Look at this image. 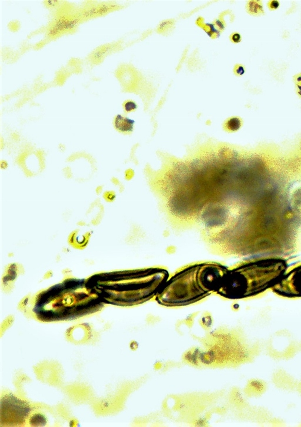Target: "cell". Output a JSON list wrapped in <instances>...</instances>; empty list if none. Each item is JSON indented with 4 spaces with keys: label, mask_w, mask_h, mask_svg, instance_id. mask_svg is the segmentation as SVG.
Wrapping results in <instances>:
<instances>
[{
    "label": "cell",
    "mask_w": 301,
    "mask_h": 427,
    "mask_svg": "<svg viewBox=\"0 0 301 427\" xmlns=\"http://www.w3.org/2000/svg\"><path fill=\"white\" fill-rule=\"evenodd\" d=\"M287 269L281 258H255L228 269L217 294L230 299L255 296L272 288Z\"/></svg>",
    "instance_id": "cell-2"
},
{
    "label": "cell",
    "mask_w": 301,
    "mask_h": 427,
    "mask_svg": "<svg viewBox=\"0 0 301 427\" xmlns=\"http://www.w3.org/2000/svg\"><path fill=\"white\" fill-rule=\"evenodd\" d=\"M227 270L228 268L214 262L189 265L168 278L156 299L167 306L197 302L218 291Z\"/></svg>",
    "instance_id": "cell-1"
},
{
    "label": "cell",
    "mask_w": 301,
    "mask_h": 427,
    "mask_svg": "<svg viewBox=\"0 0 301 427\" xmlns=\"http://www.w3.org/2000/svg\"><path fill=\"white\" fill-rule=\"evenodd\" d=\"M295 90L297 96L301 99V84L295 85Z\"/></svg>",
    "instance_id": "cell-15"
},
{
    "label": "cell",
    "mask_w": 301,
    "mask_h": 427,
    "mask_svg": "<svg viewBox=\"0 0 301 427\" xmlns=\"http://www.w3.org/2000/svg\"><path fill=\"white\" fill-rule=\"evenodd\" d=\"M125 113H129L134 111L137 108V105L132 100H127L122 104Z\"/></svg>",
    "instance_id": "cell-8"
},
{
    "label": "cell",
    "mask_w": 301,
    "mask_h": 427,
    "mask_svg": "<svg viewBox=\"0 0 301 427\" xmlns=\"http://www.w3.org/2000/svg\"><path fill=\"white\" fill-rule=\"evenodd\" d=\"M293 80L295 85L301 84V73L295 75L293 77Z\"/></svg>",
    "instance_id": "cell-14"
},
{
    "label": "cell",
    "mask_w": 301,
    "mask_h": 427,
    "mask_svg": "<svg viewBox=\"0 0 301 427\" xmlns=\"http://www.w3.org/2000/svg\"><path fill=\"white\" fill-rule=\"evenodd\" d=\"M113 125L115 129L119 132L128 134L133 132L134 121L126 116L117 115L114 117Z\"/></svg>",
    "instance_id": "cell-4"
},
{
    "label": "cell",
    "mask_w": 301,
    "mask_h": 427,
    "mask_svg": "<svg viewBox=\"0 0 301 427\" xmlns=\"http://www.w3.org/2000/svg\"><path fill=\"white\" fill-rule=\"evenodd\" d=\"M267 6L270 11H275L280 7V2L277 0H271L268 2Z\"/></svg>",
    "instance_id": "cell-12"
},
{
    "label": "cell",
    "mask_w": 301,
    "mask_h": 427,
    "mask_svg": "<svg viewBox=\"0 0 301 427\" xmlns=\"http://www.w3.org/2000/svg\"><path fill=\"white\" fill-rule=\"evenodd\" d=\"M246 10L250 15L260 16L265 15L263 4L259 0H250L246 4Z\"/></svg>",
    "instance_id": "cell-5"
},
{
    "label": "cell",
    "mask_w": 301,
    "mask_h": 427,
    "mask_svg": "<svg viewBox=\"0 0 301 427\" xmlns=\"http://www.w3.org/2000/svg\"><path fill=\"white\" fill-rule=\"evenodd\" d=\"M243 124L241 118L238 116L231 117L224 122V129L230 132H236L238 131Z\"/></svg>",
    "instance_id": "cell-6"
},
{
    "label": "cell",
    "mask_w": 301,
    "mask_h": 427,
    "mask_svg": "<svg viewBox=\"0 0 301 427\" xmlns=\"http://www.w3.org/2000/svg\"><path fill=\"white\" fill-rule=\"evenodd\" d=\"M230 40L234 44L239 43L242 41L241 35L237 32H234L230 35Z\"/></svg>",
    "instance_id": "cell-11"
},
{
    "label": "cell",
    "mask_w": 301,
    "mask_h": 427,
    "mask_svg": "<svg viewBox=\"0 0 301 427\" xmlns=\"http://www.w3.org/2000/svg\"><path fill=\"white\" fill-rule=\"evenodd\" d=\"M197 24L207 32L212 38L214 39L219 37V32L215 28L214 25L205 24L203 21H201V17L197 19Z\"/></svg>",
    "instance_id": "cell-7"
},
{
    "label": "cell",
    "mask_w": 301,
    "mask_h": 427,
    "mask_svg": "<svg viewBox=\"0 0 301 427\" xmlns=\"http://www.w3.org/2000/svg\"><path fill=\"white\" fill-rule=\"evenodd\" d=\"M271 289L281 297L301 298V262L287 268L282 277Z\"/></svg>",
    "instance_id": "cell-3"
},
{
    "label": "cell",
    "mask_w": 301,
    "mask_h": 427,
    "mask_svg": "<svg viewBox=\"0 0 301 427\" xmlns=\"http://www.w3.org/2000/svg\"><path fill=\"white\" fill-rule=\"evenodd\" d=\"M233 72L236 77H242L245 73V66L241 64H236L234 67Z\"/></svg>",
    "instance_id": "cell-9"
},
{
    "label": "cell",
    "mask_w": 301,
    "mask_h": 427,
    "mask_svg": "<svg viewBox=\"0 0 301 427\" xmlns=\"http://www.w3.org/2000/svg\"><path fill=\"white\" fill-rule=\"evenodd\" d=\"M213 25L219 33L222 32L225 30V25L219 19H216V20H214Z\"/></svg>",
    "instance_id": "cell-13"
},
{
    "label": "cell",
    "mask_w": 301,
    "mask_h": 427,
    "mask_svg": "<svg viewBox=\"0 0 301 427\" xmlns=\"http://www.w3.org/2000/svg\"><path fill=\"white\" fill-rule=\"evenodd\" d=\"M103 197H104V199L106 201H107V202H113V201L115 199L116 193L112 191H105L104 194H103Z\"/></svg>",
    "instance_id": "cell-10"
}]
</instances>
